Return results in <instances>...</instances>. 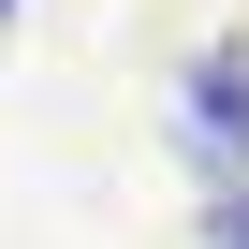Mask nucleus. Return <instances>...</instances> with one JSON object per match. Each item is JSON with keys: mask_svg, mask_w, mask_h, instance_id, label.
<instances>
[{"mask_svg": "<svg viewBox=\"0 0 249 249\" xmlns=\"http://www.w3.org/2000/svg\"><path fill=\"white\" fill-rule=\"evenodd\" d=\"M176 132H191V176H205V205H220V191H249V44H205V59H191V88H176Z\"/></svg>", "mask_w": 249, "mask_h": 249, "instance_id": "f257e3e1", "label": "nucleus"}, {"mask_svg": "<svg viewBox=\"0 0 249 249\" xmlns=\"http://www.w3.org/2000/svg\"><path fill=\"white\" fill-rule=\"evenodd\" d=\"M205 249H249V191H220V205H205Z\"/></svg>", "mask_w": 249, "mask_h": 249, "instance_id": "f03ea898", "label": "nucleus"}, {"mask_svg": "<svg viewBox=\"0 0 249 249\" xmlns=\"http://www.w3.org/2000/svg\"><path fill=\"white\" fill-rule=\"evenodd\" d=\"M0 15H15V0H0Z\"/></svg>", "mask_w": 249, "mask_h": 249, "instance_id": "7ed1b4c3", "label": "nucleus"}]
</instances>
